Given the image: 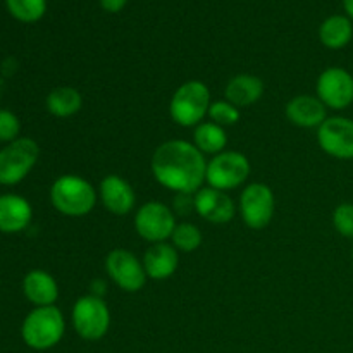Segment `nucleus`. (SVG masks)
Returning a JSON list of instances; mask_svg holds the SVG:
<instances>
[{"mask_svg":"<svg viewBox=\"0 0 353 353\" xmlns=\"http://www.w3.org/2000/svg\"><path fill=\"white\" fill-rule=\"evenodd\" d=\"M150 168L159 185L178 195H195L205 185V155L190 141L169 140L159 145Z\"/></svg>","mask_w":353,"mask_h":353,"instance_id":"nucleus-1","label":"nucleus"},{"mask_svg":"<svg viewBox=\"0 0 353 353\" xmlns=\"http://www.w3.org/2000/svg\"><path fill=\"white\" fill-rule=\"evenodd\" d=\"M99 193L88 179L78 174L59 176L50 188V202L55 210L68 217H83L95 207Z\"/></svg>","mask_w":353,"mask_h":353,"instance_id":"nucleus-2","label":"nucleus"},{"mask_svg":"<svg viewBox=\"0 0 353 353\" xmlns=\"http://www.w3.org/2000/svg\"><path fill=\"white\" fill-rule=\"evenodd\" d=\"M65 333V319L55 305L34 307L23 321L21 336L30 348L45 352L61 343Z\"/></svg>","mask_w":353,"mask_h":353,"instance_id":"nucleus-3","label":"nucleus"},{"mask_svg":"<svg viewBox=\"0 0 353 353\" xmlns=\"http://www.w3.org/2000/svg\"><path fill=\"white\" fill-rule=\"evenodd\" d=\"M210 103V92L205 83L192 79L178 86L169 103V114L179 126H199L209 116Z\"/></svg>","mask_w":353,"mask_h":353,"instance_id":"nucleus-4","label":"nucleus"},{"mask_svg":"<svg viewBox=\"0 0 353 353\" xmlns=\"http://www.w3.org/2000/svg\"><path fill=\"white\" fill-rule=\"evenodd\" d=\"M40 157V147L33 138L19 137L0 150V185L14 186L23 181Z\"/></svg>","mask_w":353,"mask_h":353,"instance_id":"nucleus-5","label":"nucleus"},{"mask_svg":"<svg viewBox=\"0 0 353 353\" xmlns=\"http://www.w3.org/2000/svg\"><path fill=\"white\" fill-rule=\"evenodd\" d=\"M72 327L85 341H99L109 333L110 312L107 303L97 295H86L76 300L71 312Z\"/></svg>","mask_w":353,"mask_h":353,"instance_id":"nucleus-6","label":"nucleus"},{"mask_svg":"<svg viewBox=\"0 0 353 353\" xmlns=\"http://www.w3.org/2000/svg\"><path fill=\"white\" fill-rule=\"evenodd\" d=\"M250 176V161L236 150H224L207 162L205 183L221 192L238 188Z\"/></svg>","mask_w":353,"mask_h":353,"instance_id":"nucleus-7","label":"nucleus"},{"mask_svg":"<svg viewBox=\"0 0 353 353\" xmlns=\"http://www.w3.org/2000/svg\"><path fill=\"white\" fill-rule=\"evenodd\" d=\"M176 216L165 203L152 200L143 203L134 216V230L148 243H164L171 240L176 228Z\"/></svg>","mask_w":353,"mask_h":353,"instance_id":"nucleus-8","label":"nucleus"},{"mask_svg":"<svg viewBox=\"0 0 353 353\" xmlns=\"http://www.w3.org/2000/svg\"><path fill=\"white\" fill-rule=\"evenodd\" d=\"M240 216L250 230H264L274 216V193L264 183H250L240 195Z\"/></svg>","mask_w":353,"mask_h":353,"instance_id":"nucleus-9","label":"nucleus"},{"mask_svg":"<svg viewBox=\"0 0 353 353\" xmlns=\"http://www.w3.org/2000/svg\"><path fill=\"white\" fill-rule=\"evenodd\" d=\"M105 271L109 274V278L123 292L128 293L140 292L148 279L143 268V261H140L133 252L124 250V248H114L107 255Z\"/></svg>","mask_w":353,"mask_h":353,"instance_id":"nucleus-10","label":"nucleus"},{"mask_svg":"<svg viewBox=\"0 0 353 353\" xmlns=\"http://www.w3.org/2000/svg\"><path fill=\"white\" fill-rule=\"evenodd\" d=\"M317 99L333 110H343L353 103V76L343 68H327L316 83Z\"/></svg>","mask_w":353,"mask_h":353,"instance_id":"nucleus-11","label":"nucleus"},{"mask_svg":"<svg viewBox=\"0 0 353 353\" xmlns=\"http://www.w3.org/2000/svg\"><path fill=\"white\" fill-rule=\"evenodd\" d=\"M317 143L331 157L350 161L353 159V119L343 116L327 117L317 128Z\"/></svg>","mask_w":353,"mask_h":353,"instance_id":"nucleus-12","label":"nucleus"},{"mask_svg":"<svg viewBox=\"0 0 353 353\" xmlns=\"http://www.w3.org/2000/svg\"><path fill=\"white\" fill-rule=\"evenodd\" d=\"M193 209L202 219L212 224H226L233 219L236 207L228 192L203 186L193 195Z\"/></svg>","mask_w":353,"mask_h":353,"instance_id":"nucleus-13","label":"nucleus"},{"mask_svg":"<svg viewBox=\"0 0 353 353\" xmlns=\"http://www.w3.org/2000/svg\"><path fill=\"white\" fill-rule=\"evenodd\" d=\"M99 196L103 207L114 216H126L134 209V203H137L133 186L117 174H109L100 181Z\"/></svg>","mask_w":353,"mask_h":353,"instance_id":"nucleus-14","label":"nucleus"},{"mask_svg":"<svg viewBox=\"0 0 353 353\" xmlns=\"http://www.w3.org/2000/svg\"><path fill=\"white\" fill-rule=\"evenodd\" d=\"M285 114L295 126L312 130L327 119V107L314 95H296L286 103Z\"/></svg>","mask_w":353,"mask_h":353,"instance_id":"nucleus-15","label":"nucleus"},{"mask_svg":"<svg viewBox=\"0 0 353 353\" xmlns=\"http://www.w3.org/2000/svg\"><path fill=\"white\" fill-rule=\"evenodd\" d=\"M31 219H33V209L24 196L14 193L0 195V233H19L30 226Z\"/></svg>","mask_w":353,"mask_h":353,"instance_id":"nucleus-16","label":"nucleus"},{"mask_svg":"<svg viewBox=\"0 0 353 353\" xmlns=\"http://www.w3.org/2000/svg\"><path fill=\"white\" fill-rule=\"evenodd\" d=\"M145 272L154 281L171 278L179 265V252L171 243H154L143 255Z\"/></svg>","mask_w":353,"mask_h":353,"instance_id":"nucleus-17","label":"nucleus"},{"mask_svg":"<svg viewBox=\"0 0 353 353\" xmlns=\"http://www.w3.org/2000/svg\"><path fill=\"white\" fill-rule=\"evenodd\" d=\"M23 293L34 307H48L57 302L59 286L54 276L41 269H34L24 276Z\"/></svg>","mask_w":353,"mask_h":353,"instance_id":"nucleus-18","label":"nucleus"},{"mask_svg":"<svg viewBox=\"0 0 353 353\" xmlns=\"http://www.w3.org/2000/svg\"><path fill=\"white\" fill-rule=\"evenodd\" d=\"M224 95L238 109L254 105L264 95V81L254 74H238L228 81Z\"/></svg>","mask_w":353,"mask_h":353,"instance_id":"nucleus-19","label":"nucleus"},{"mask_svg":"<svg viewBox=\"0 0 353 353\" xmlns=\"http://www.w3.org/2000/svg\"><path fill=\"white\" fill-rule=\"evenodd\" d=\"M353 37V24L348 16L334 14L324 19L319 28V40L324 47L331 50H338L350 43Z\"/></svg>","mask_w":353,"mask_h":353,"instance_id":"nucleus-20","label":"nucleus"},{"mask_svg":"<svg viewBox=\"0 0 353 353\" xmlns=\"http://www.w3.org/2000/svg\"><path fill=\"white\" fill-rule=\"evenodd\" d=\"M47 110L55 117H71L83 107V97L72 86H59L47 95Z\"/></svg>","mask_w":353,"mask_h":353,"instance_id":"nucleus-21","label":"nucleus"},{"mask_svg":"<svg viewBox=\"0 0 353 353\" xmlns=\"http://www.w3.org/2000/svg\"><path fill=\"white\" fill-rule=\"evenodd\" d=\"M193 145L203 155H217L224 152L228 145V134L224 128L217 126L212 121H203L193 131Z\"/></svg>","mask_w":353,"mask_h":353,"instance_id":"nucleus-22","label":"nucleus"},{"mask_svg":"<svg viewBox=\"0 0 353 353\" xmlns=\"http://www.w3.org/2000/svg\"><path fill=\"white\" fill-rule=\"evenodd\" d=\"M203 236L199 226L192 223H178L171 234V245L178 252H195L202 245Z\"/></svg>","mask_w":353,"mask_h":353,"instance_id":"nucleus-23","label":"nucleus"},{"mask_svg":"<svg viewBox=\"0 0 353 353\" xmlns=\"http://www.w3.org/2000/svg\"><path fill=\"white\" fill-rule=\"evenodd\" d=\"M6 6L21 23H37L47 10V0H6Z\"/></svg>","mask_w":353,"mask_h":353,"instance_id":"nucleus-24","label":"nucleus"},{"mask_svg":"<svg viewBox=\"0 0 353 353\" xmlns=\"http://www.w3.org/2000/svg\"><path fill=\"white\" fill-rule=\"evenodd\" d=\"M209 119L221 128L234 126L241 119V112L236 105L228 102L226 99L217 100V102L210 103Z\"/></svg>","mask_w":353,"mask_h":353,"instance_id":"nucleus-25","label":"nucleus"},{"mask_svg":"<svg viewBox=\"0 0 353 353\" xmlns=\"http://www.w3.org/2000/svg\"><path fill=\"white\" fill-rule=\"evenodd\" d=\"M333 226L343 238H353V203H340L334 209Z\"/></svg>","mask_w":353,"mask_h":353,"instance_id":"nucleus-26","label":"nucleus"},{"mask_svg":"<svg viewBox=\"0 0 353 353\" xmlns=\"http://www.w3.org/2000/svg\"><path fill=\"white\" fill-rule=\"evenodd\" d=\"M21 133V121L14 112L7 109H0V141L10 143L17 140Z\"/></svg>","mask_w":353,"mask_h":353,"instance_id":"nucleus-27","label":"nucleus"},{"mask_svg":"<svg viewBox=\"0 0 353 353\" xmlns=\"http://www.w3.org/2000/svg\"><path fill=\"white\" fill-rule=\"evenodd\" d=\"M126 2L128 0H100V6L107 12H119L124 9Z\"/></svg>","mask_w":353,"mask_h":353,"instance_id":"nucleus-28","label":"nucleus"},{"mask_svg":"<svg viewBox=\"0 0 353 353\" xmlns=\"http://www.w3.org/2000/svg\"><path fill=\"white\" fill-rule=\"evenodd\" d=\"M343 7L347 16L350 17V19H353V0H343Z\"/></svg>","mask_w":353,"mask_h":353,"instance_id":"nucleus-29","label":"nucleus"},{"mask_svg":"<svg viewBox=\"0 0 353 353\" xmlns=\"http://www.w3.org/2000/svg\"><path fill=\"white\" fill-rule=\"evenodd\" d=\"M352 254H353V252H352Z\"/></svg>","mask_w":353,"mask_h":353,"instance_id":"nucleus-30","label":"nucleus"}]
</instances>
